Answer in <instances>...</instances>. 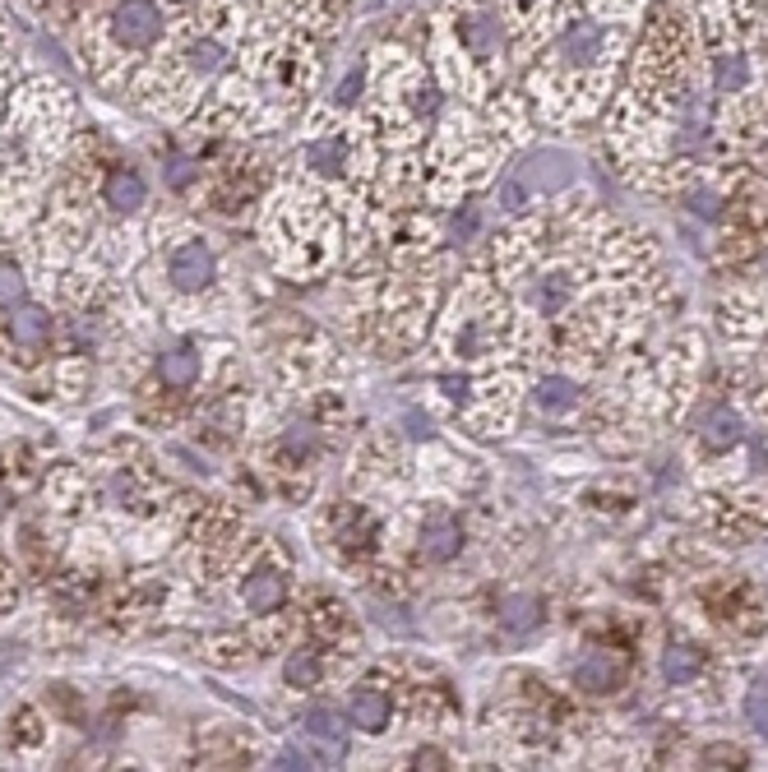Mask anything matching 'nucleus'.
I'll use <instances>...</instances> for the list:
<instances>
[{
	"mask_svg": "<svg viewBox=\"0 0 768 772\" xmlns=\"http://www.w3.org/2000/svg\"><path fill=\"white\" fill-rule=\"evenodd\" d=\"M283 676H288V685H292V689H315V680H320V657H315L311 648L292 653V657H288V666H283Z\"/></svg>",
	"mask_w": 768,
	"mask_h": 772,
	"instance_id": "nucleus-17",
	"label": "nucleus"
},
{
	"mask_svg": "<svg viewBox=\"0 0 768 772\" xmlns=\"http://www.w3.org/2000/svg\"><path fill=\"white\" fill-rule=\"evenodd\" d=\"M532 403L542 411H551V417H560V411L574 407V384L570 379H542V384H537V394H532Z\"/></svg>",
	"mask_w": 768,
	"mask_h": 772,
	"instance_id": "nucleus-15",
	"label": "nucleus"
},
{
	"mask_svg": "<svg viewBox=\"0 0 768 772\" xmlns=\"http://www.w3.org/2000/svg\"><path fill=\"white\" fill-rule=\"evenodd\" d=\"M500 625L509 634H528L542 625V602H532V597H509L505 602V615H500Z\"/></svg>",
	"mask_w": 768,
	"mask_h": 772,
	"instance_id": "nucleus-13",
	"label": "nucleus"
},
{
	"mask_svg": "<svg viewBox=\"0 0 768 772\" xmlns=\"http://www.w3.org/2000/svg\"><path fill=\"white\" fill-rule=\"evenodd\" d=\"M172 282L181 292H204L214 282V273H218V260H214V250L204 246V241H186L181 250L172 254Z\"/></svg>",
	"mask_w": 768,
	"mask_h": 772,
	"instance_id": "nucleus-3",
	"label": "nucleus"
},
{
	"mask_svg": "<svg viewBox=\"0 0 768 772\" xmlns=\"http://www.w3.org/2000/svg\"><path fill=\"white\" fill-rule=\"evenodd\" d=\"M500 204H505V209H515V213H519L523 204H528L523 186H519V181H505V186H500Z\"/></svg>",
	"mask_w": 768,
	"mask_h": 772,
	"instance_id": "nucleus-24",
	"label": "nucleus"
},
{
	"mask_svg": "<svg viewBox=\"0 0 768 772\" xmlns=\"http://www.w3.org/2000/svg\"><path fill=\"white\" fill-rule=\"evenodd\" d=\"M195 176H199V167H195L190 158H172V171H167V181H172L176 190H181V186H190Z\"/></svg>",
	"mask_w": 768,
	"mask_h": 772,
	"instance_id": "nucleus-23",
	"label": "nucleus"
},
{
	"mask_svg": "<svg viewBox=\"0 0 768 772\" xmlns=\"http://www.w3.org/2000/svg\"><path fill=\"white\" fill-rule=\"evenodd\" d=\"M158 375H163V384H172V389H190V384L199 379V352H190V347L167 352L158 362Z\"/></svg>",
	"mask_w": 768,
	"mask_h": 772,
	"instance_id": "nucleus-12",
	"label": "nucleus"
},
{
	"mask_svg": "<svg viewBox=\"0 0 768 772\" xmlns=\"http://www.w3.org/2000/svg\"><path fill=\"white\" fill-rule=\"evenodd\" d=\"M347 712H352V727H362V731H371V736H380L384 727H390V703H384V693L380 689H371V685H362L347 699Z\"/></svg>",
	"mask_w": 768,
	"mask_h": 772,
	"instance_id": "nucleus-8",
	"label": "nucleus"
},
{
	"mask_svg": "<svg viewBox=\"0 0 768 772\" xmlns=\"http://www.w3.org/2000/svg\"><path fill=\"white\" fill-rule=\"evenodd\" d=\"M454 231H458V237H473V231H477V213L468 209L464 218H454Z\"/></svg>",
	"mask_w": 768,
	"mask_h": 772,
	"instance_id": "nucleus-25",
	"label": "nucleus"
},
{
	"mask_svg": "<svg viewBox=\"0 0 768 772\" xmlns=\"http://www.w3.org/2000/svg\"><path fill=\"white\" fill-rule=\"evenodd\" d=\"M167 29V19L158 10V0H121V6L112 10V38L116 46L125 51H148V46H158Z\"/></svg>",
	"mask_w": 768,
	"mask_h": 772,
	"instance_id": "nucleus-1",
	"label": "nucleus"
},
{
	"mask_svg": "<svg viewBox=\"0 0 768 772\" xmlns=\"http://www.w3.org/2000/svg\"><path fill=\"white\" fill-rule=\"evenodd\" d=\"M611 51H616V33H611L602 19H579V23H570V33H560L556 61L570 70H588L598 61H611Z\"/></svg>",
	"mask_w": 768,
	"mask_h": 772,
	"instance_id": "nucleus-2",
	"label": "nucleus"
},
{
	"mask_svg": "<svg viewBox=\"0 0 768 772\" xmlns=\"http://www.w3.org/2000/svg\"><path fill=\"white\" fill-rule=\"evenodd\" d=\"M699 666H704V657L695 648H672L667 657H662V671H667L672 685H689L699 676Z\"/></svg>",
	"mask_w": 768,
	"mask_h": 772,
	"instance_id": "nucleus-16",
	"label": "nucleus"
},
{
	"mask_svg": "<svg viewBox=\"0 0 768 772\" xmlns=\"http://www.w3.org/2000/svg\"><path fill=\"white\" fill-rule=\"evenodd\" d=\"M23 296H29L23 273L14 264H0V311H14V305H23Z\"/></svg>",
	"mask_w": 768,
	"mask_h": 772,
	"instance_id": "nucleus-20",
	"label": "nucleus"
},
{
	"mask_svg": "<svg viewBox=\"0 0 768 772\" xmlns=\"http://www.w3.org/2000/svg\"><path fill=\"white\" fill-rule=\"evenodd\" d=\"M190 70H199V74H214L222 61H227V51H222V42H214V38H199L195 46H190Z\"/></svg>",
	"mask_w": 768,
	"mask_h": 772,
	"instance_id": "nucleus-21",
	"label": "nucleus"
},
{
	"mask_svg": "<svg viewBox=\"0 0 768 772\" xmlns=\"http://www.w3.org/2000/svg\"><path fill=\"white\" fill-rule=\"evenodd\" d=\"M454 33L464 38V46L477 61H500V19L491 10H464L454 23Z\"/></svg>",
	"mask_w": 768,
	"mask_h": 772,
	"instance_id": "nucleus-4",
	"label": "nucleus"
},
{
	"mask_svg": "<svg viewBox=\"0 0 768 772\" xmlns=\"http://www.w3.org/2000/svg\"><path fill=\"white\" fill-rule=\"evenodd\" d=\"M241 602L255 611V615H269L288 602V578L278 574V570H260V574H250L246 587H241Z\"/></svg>",
	"mask_w": 768,
	"mask_h": 772,
	"instance_id": "nucleus-5",
	"label": "nucleus"
},
{
	"mask_svg": "<svg viewBox=\"0 0 768 772\" xmlns=\"http://www.w3.org/2000/svg\"><path fill=\"white\" fill-rule=\"evenodd\" d=\"M102 195H107V209H116V213H135V209H144L148 186H144V176H139V171L116 167V171L107 176V186H102Z\"/></svg>",
	"mask_w": 768,
	"mask_h": 772,
	"instance_id": "nucleus-6",
	"label": "nucleus"
},
{
	"mask_svg": "<svg viewBox=\"0 0 768 772\" xmlns=\"http://www.w3.org/2000/svg\"><path fill=\"white\" fill-rule=\"evenodd\" d=\"M305 731H311L315 740H324V744H329V754H343L347 731L339 727V717L329 712V708H311V717H305Z\"/></svg>",
	"mask_w": 768,
	"mask_h": 772,
	"instance_id": "nucleus-14",
	"label": "nucleus"
},
{
	"mask_svg": "<svg viewBox=\"0 0 768 772\" xmlns=\"http://www.w3.org/2000/svg\"><path fill=\"white\" fill-rule=\"evenodd\" d=\"M458 546H464V532H458L454 519H435L422 528V555L426 560H454Z\"/></svg>",
	"mask_w": 768,
	"mask_h": 772,
	"instance_id": "nucleus-10",
	"label": "nucleus"
},
{
	"mask_svg": "<svg viewBox=\"0 0 768 772\" xmlns=\"http://www.w3.org/2000/svg\"><path fill=\"white\" fill-rule=\"evenodd\" d=\"M704 440L708 445H718V449H727V445H736L740 440V421H736V411H713L708 417V426H704Z\"/></svg>",
	"mask_w": 768,
	"mask_h": 772,
	"instance_id": "nucleus-19",
	"label": "nucleus"
},
{
	"mask_svg": "<svg viewBox=\"0 0 768 772\" xmlns=\"http://www.w3.org/2000/svg\"><path fill=\"white\" fill-rule=\"evenodd\" d=\"M10 338L19 347H42L51 338V315L42 305H14V320H10Z\"/></svg>",
	"mask_w": 768,
	"mask_h": 772,
	"instance_id": "nucleus-9",
	"label": "nucleus"
},
{
	"mask_svg": "<svg viewBox=\"0 0 768 772\" xmlns=\"http://www.w3.org/2000/svg\"><path fill=\"white\" fill-rule=\"evenodd\" d=\"M746 717L759 727V736H768V689H750L746 693Z\"/></svg>",
	"mask_w": 768,
	"mask_h": 772,
	"instance_id": "nucleus-22",
	"label": "nucleus"
},
{
	"mask_svg": "<svg viewBox=\"0 0 768 772\" xmlns=\"http://www.w3.org/2000/svg\"><path fill=\"white\" fill-rule=\"evenodd\" d=\"M305 167L320 171V176H339L347 167V144L339 135H320L305 144Z\"/></svg>",
	"mask_w": 768,
	"mask_h": 772,
	"instance_id": "nucleus-11",
	"label": "nucleus"
},
{
	"mask_svg": "<svg viewBox=\"0 0 768 772\" xmlns=\"http://www.w3.org/2000/svg\"><path fill=\"white\" fill-rule=\"evenodd\" d=\"M574 685L583 689V693H611L621 685V666L611 661L606 653H588L579 666H574Z\"/></svg>",
	"mask_w": 768,
	"mask_h": 772,
	"instance_id": "nucleus-7",
	"label": "nucleus"
},
{
	"mask_svg": "<svg viewBox=\"0 0 768 772\" xmlns=\"http://www.w3.org/2000/svg\"><path fill=\"white\" fill-rule=\"evenodd\" d=\"M565 296H570V278H547V282H537V288H532V305L542 315H556L560 305H565Z\"/></svg>",
	"mask_w": 768,
	"mask_h": 772,
	"instance_id": "nucleus-18",
	"label": "nucleus"
}]
</instances>
